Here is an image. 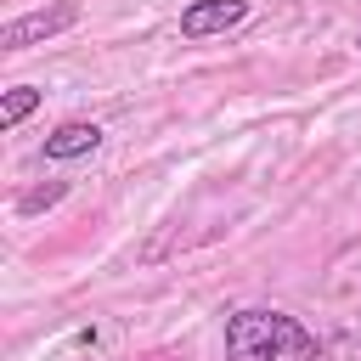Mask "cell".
<instances>
[{
  "instance_id": "obj_1",
  "label": "cell",
  "mask_w": 361,
  "mask_h": 361,
  "mask_svg": "<svg viewBox=\"0 0 361 361\" xmlns=\"http://www.w3.org/2000/svg\"><path fill=\"white\" fill-rule=\"evenodd\" d=\"M226 361H322V344L288 310L243 305L226 316Z\"/></svg>"
},
{
  "instance_id": "obj_6",
  "label": "cell",
  "mask_w": 361,
  "mask_h": 361,
  "mask_svg": "<svg viewBox=\"0 0 361 361\" xmlns=\"http://www.w3.org/2000/svg\"><path fill=\"white\" fill-rule=\"evenodd\" d=\"M62 192H68V186H62V180H51V186H39V192H28V197H23L17 209H23V214H34V209H51V203H56Z\"/></svg>"
},
{
  "instance_id": "obj_4",
  "label": "cell",
  "mask_w": 361,
  "mask_h": 361,
  "mask_svg": "<svg viewBox=\"0 0 361 361\" xmlns=\"http://www.w3.org/2000/svg\"><path fill=\"white\" fill-rule=\"evenodd\" d=\"M102 147V124H85V118H68L45 135V158L51 164H68V158H90Z\"/></svg>"
},
{
  "instance_id": "obj_5",
  "label": "cell",
  "mask_w": 361,
  "mask_h": 361,
  "mask_svg": "<svg viewBox=\"0 0 361 361\" xmlns=\"http://www.w3.org/2000/svg\"><path fill=\"white\" fill-rule=\"evenodd\" d=\"M34 107H39V90H34V85H11L6 102H0V130H17Z\"/></svg>"
},
{
  "instance_id": "obj_2",
  "label": "cell",
  "mask_w": 361,
  "mask_h": 361,
  "mask_svg": "<svg viewBox=\"0 0 361 361\" xmlns=\"http://www.w3.org/2000/svg\"><path fill=\"white\" fill-rule=\"evenodd\" d=\"M73 23H79V0H56V6H45V11L11 17V23L0 28V51H28V45H39V39H51V34L73 28Z\"/></svg>"
},
{
  "instance_id": "obj_3",
  "label": "cell",
  "mask_w": 361,
  "mask_h": 361,
  "mask_svg": "<svg viewBox=\"0 0 361 361\" xmlns=\"http://www.w3.org/2000/svg\"><path fill=\"white\" fill-rule=\"evenodd\" d=\"M248 11H254V0H192V6L180 11V34H186V39H214V34L243 28Z\"/></svg>"
}]
</instances>
